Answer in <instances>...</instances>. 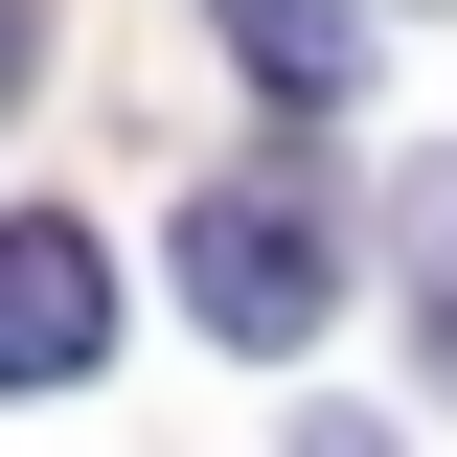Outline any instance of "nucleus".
I'll return each mask as SVG.
<instances>
[{
  "label": "nucleus",
  "instance_id": "nucleus-1",
  "mask_svg": "<svg viewBox=\"0 0 457 457\" xmlns=\"http://www.w3.org/2000/svg\"><path fill=\"white\" fill-rule=\"evenodd\" d=\"M183 320L252 343V366L320 343V320H343V228L297 206V183H206V206H183Z\"/></svg>",
  "mask_w": 457,
  "mask_h": 457
},
{
  "label": "nucleus",
  "instance_id": "nucleus-2",
  "mask_svg": "<svg viewBox=\"0 0 457 457\" xmlns=\"http://www.w3.org/2000/svg\"><path fill=\"white\" fill-rule=\"evenodd\" d=\"M114 366V252L69 206H0V389H92Z\"/></svg>",
  "mask_w": 457,
  "mask_h": 457
},
{
  "label": "nucleus",
  "instance_id": "nucleus-3",
  "mask_svg": "<svg viewBox=\"0 0 457 457\" xmlns=\"http://www.w3.org/2000/svg\"><path fill=\"white\" fill-rule=\"evenodd\" d=\"M206 23L252 46V92H275V114H343V92H366V0H206Z\"/></svg>",
  "mask_w": 457,
  "mask_h": 457
},
{
  "label": "nucleus",
  "instance_id": "nucleus-4",
  "mask_svg": "<svg viewBox=\"0 0 457 457\" xmlns=\"http://www.w3.org/2000/svg\"><path fill=\"white\" fill-rule=\"evenodd\" d=\"M23 69H46V23H23V0H0V114H23Z\"/></svg>",
  "mask_w": 457,
  "mask_h": 457
},
{
  "label": "nucleus",
  "instance_id": "nucleus-5",
  "mask_svg": "<svg viewBox=\"0 0 457 457\" xmlns=\"http://www.w3.org/2000/svg\"><path fill=\"white\" fill-rule=\"evenodd\" d=\"M297 457H389V435H366V411H297Z\"/></svg>",
  "mask_w": 457,
  "mask_h": 457
}]
</instances>
